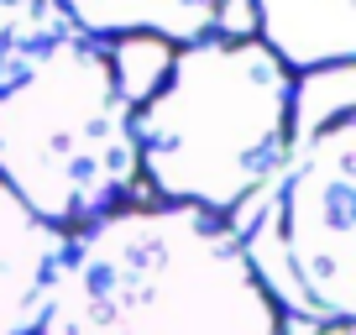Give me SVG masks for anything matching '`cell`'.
<instances>
[{"mask_svg":"<svg viewBox=\"0 0 356 335\" xmlns=\"http://www.w3.org/2000/svg\"><path fill=\"white\" fill-rule=\"evenodd\" d=\"M63 246V231L42 225L0 183V335H37Z\"/></svg>","mask_w":356,"mask_h":335,"instance_id":"cell-5","label":"cell"},{"mask_svg":"<svg viewBox=\"0 0 356 335\" xmlns=\"http://www.w3.org/2000/svg\"><path fill=\"white\" fill-rule=\"evenodd\" d=\"M262 47L289 74L346 68L356 53V0H252Z\"/></svg>","mask_w":356,"mask_h":335,"instance_id":"cell-6","label":"cell"},{"mask_svg":"<svg viewBox=\"0 0 356 335\" xmlns=\"http://www.w3.org/2000/svg\"><path fill=\"white\" fill-rule=\"evenodd\" d=\"M53 16H63L53 0H0V84L16 74V63L47 32Z\"/></svg>","mask_w":356,"mask_h":335,"instance_id":"cell-9","label":"cell"},{"mask_svg":"<svg viewBox=\"0 0 356 335\" xmlns=\"http://www.w3.org/2000/svg\"><path fill=\"white\" fill-rule=\"evenodd\" d=\"M37 335H283L231 220L121 204L68 236Z\"/></svg>","mask_w":356,"mask_h":335,"instance_id":"cell-1","label":"cell"},{"mask_svg":"<svg viewBox=\"0 0 356 335\" xmlns=\"http://www.w3.org/2000/svg\"><path fill=\"white\" fill-rule=\"evenodd\" d=\"M231 225L241 262L278 314L309 325H351V215H356V115L325 131L289 136L273 179L241 204Z\"/></svg>","mask_w":356,"mask_h":335,"instance_id":"cell-4","label":"cell"},{"mask_svg":"<svg viewBox=\"0 0 356 335\" xmlns=\"http://www.w3.org/2000/svg\"><path fill=\"white\" fill-rule=\"evenodd\" d=\"M351 63L346 68H314V74L293 79V136L299 131H325L330 121L341 115H356L351 111Z\"/></svg>","mask_w":356,"mask_h":335,"instance_id":"cell-8","label":"cell"},{"mask_svg":"<svg viewBox=\"0 0 356 335\" xmlns=\"http://www.w3.org/2000/svg\"><path fill=\"white\" fill-rule=\"evenodd\" d=\"M320 335H351V325H325Z\"/></svg>","mask_w":356,"mask_h":335,"instance_id":"cell-10","label":"cell"},{"mask_svg":"<svg viewBox=\"0 0 356 335\" xmlns=\"http://www.w3.org/2000/svg\"><path fill=\"white\" fill-rule=\"evenodd\" d=\"M136 173L163 204L236 215L283 163L293 136V74L252 37H200L168 58L131 111Z\"/></svg>","mask_w":356,"mask_h":335,"instance_id":"cell-3","label":"cell"},{"mask_svg":"<svg viewBox=\"0 0 356 335\" xmlns=\"http://www.w3.org/2000/svg\"><path fill=\"white\" fill-rule=\"evenodd\" d=\"M84 37H157L189 47L220 22L231 0H53Z\"/></svg>","mask_w":356,"mask_h":335,"instance_id":"cell-7","label":"cell"},{"mask_svg":"<svg viewBox=\"0 0 356 335\" xmlns=\"http://www.w3.org/2000/svg\"><path fill=\"white\" fill-rule=\"evenodd\" d=\"M131 111L115 53L53 16L0 84V183L63 236L105 220L142 179Z\"/></svg>","mask_w":356,"mask_h":335,"instance_id":"cell-2","label":"cell"}]
</instances>
